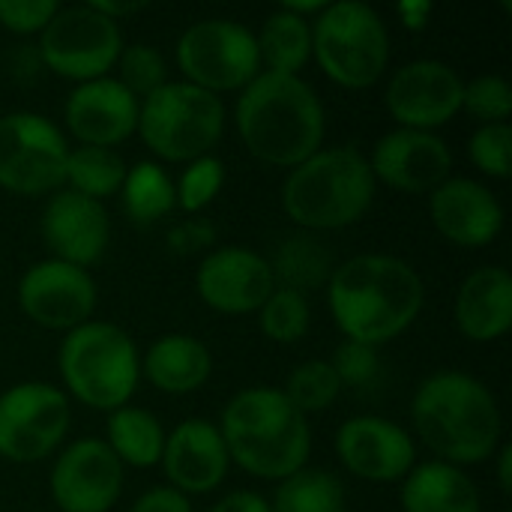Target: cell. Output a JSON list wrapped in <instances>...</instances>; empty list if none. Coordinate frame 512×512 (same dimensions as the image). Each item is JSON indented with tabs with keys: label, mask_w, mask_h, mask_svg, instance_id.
<instances>
[{
	"label": "cell",
	"mask_w": 512,
	"mask_h": 512,
	"mask_svg": "<svg viewBox=\"0 0 512 512\" xmlns=\"http://www.w3.org/2000/svg\"><path fill=\"white\" fill-rule=\"evenodd\" d=\"M327 297L336 327L351 342L378 348L417 321L426 303V285L408 261L366 252L333 270Z\"/></svg>",
	"instance_id": "cell-1"
},
{
	"label": "cell",
	"mask_w": 512,
	"mask_h": 512,
	"mask_svg": "<svg viewBox=\"0 0 512 512\" xmlns=\"http://www.w3.org/2000/svg\"><path fill=\"white\" fill-rule=\"evenodd\" d=\"M237 129L255 159L297 168L321 150L324 105L303 78L258 72L237 99Z\"/></svg>",
	"instance_id": "cell-2"
},
{
	"label": "cell",
	"mask_w": 512,
	"mask_h": 512,
	"mask_svg": "<svg viewBox=\"0 0 512 512\" xmlns=\"http://www.w3.org/2000/svg\"><path fill=\"white\" fill-rule=\"evenodd\" d=\"M423 444L447 465H480L501 441V411L483 381L465 372L426 378L411 402Z\"/></svg>",
	"instance_id": "cell-3"
},
{
	"label": "cell",
	"mask_w": 512,
	"mask_h": 512,
	"mask_svg": "<svg viewBox=\"0 0 512 512\" xmlns=\"http://www.w3.org/2000/svg\"><path fill=\"white\" fill-rule=\"evenodd\" d=\"M219 432L228 456L261 480H288L306 468L312 453L306 417L273 387L237 393L222 414Z\"/></svg>",
	"instance_id": "cell-4"
},
{
	"label": "cell",
	"mask_w": 512,
	"mask_h": 512,
	"mask_svg": "<svg viewBox=\"0 0 512 512\" xmlns=\"http://www.w3.org/2000/svg\"><path fill=\"white\" fill-rule=\"evenodd\" d=\"M375 201V174L360 147H327L291 168L282 186L285 213L306 231L360 222Z\"/></svg>",
	"instance_id": "cell-5"
},
{
	"label": "cell",
	"mask_w": 512,
	"mask_h": 512,
	"mask_svg": "<svg viewBox=\"0 0 512 512\" xmlns=\"http://www.w3.org/2000/svg\"><path fill=\"white\" fill-rule=\"evenodd\" d=\"M60 375L69 393L96 411L123 408L141 378V357L126 330L108 321H87L60 345Z\"/></svg>",
	"instance_id": "cell-6"
},
{
	"label": "cell",
	"mask_w": 512,
	"mask_h": 512,
	"mask_svg": "<svg viewBox=\"0 0 512 512\" xmlns=\"http://www.w3.org/2000/svg\"><path fill=\"white\" fill-rule=\"evenodd\" d=\"M144 144L168 162L207 156L225 132V105L216 93L189 81H165L138 105Z\"/></svg>",
	"instance_id": "cell-7"
},
{
	"label": "cell",
	"mask_w": 512,
	"mask_h": 512,
	"mask_svg": "<svg viewBox=\"0 0 512 512\" xmlns=\"http://www.w3.org/2000/svg\"><path fill=\"white\" fill-rule=\"evenodd\" d=\"M312 54L327 78L360 90L384 75L390 60V33L369 3L339 0L318 12V21L312 24Z\"/></svg>",
	"instance_id": "cell-8"
},
{
	"label": "cell",
	"mask_w": 512,
	"mask_h": 512,
	"mask_svg": "<svg viewBox=\"0 0 512 512\" xmlns=\"http://www.w3.org/2000/svg\"><path fill=\"white\" fill-rule=\"evenodd\" d=\"M177 63L189 84L222 93L243 90L261 72L255 33L231 18H204L183 30Z\"/></svg>",
	"instance_id": "cell-9"
},
{
	"label": "cell",
	"mask_w": 512,
	"mask_h": 512,
	"mask_svg": "<svg viewBox=\"0 0 512 512\" xmlns=\"http://www.w3.org/2000/svg\"><path fill=\"white\" fill-rule=\"evenodd\" d=\"M69 147L60 129L33 111L0 117V186L15 195H45L63 186Z\"/></svg>",
	"instance_id": "cell-10"
},
{
	"label": "cell",
	"mask_w": 512,
	"mask_h": 512,
	"mask_svg": "<svg viewBox=\"0 0 512 512\" xmlns=\"http://www.w3.org/2000/svg\"><path fill=\"white\" fill-rule=\"evenodd\" d=\"M42 66L51 72L72 78L78 84L105 78V72L117 63L123 51V36L117 21L87 6H66L45 24L39 36Z\"/></svg>",
	"instance_id": "cell-11"
},
{
	"label": "cell",
	"mask_w": 512,
	"mask_h": 512,
	"mask_svg": "<svg viewBox=\"0 0 512 512\" xmlns=\"http://www.w3.org/2000/svg\"><path fill=\"white\" fill-rule=\"evenodd\" d=\"M69 429L66 396L42 381L9 387L0 396V456L18 465L39 462L57 450Z\"/></svg>",
	"instance_id": "cell-12"
},
{
	"label": "cell",
	"mask_w": 512,
	"mask_h": 512,
	"mask_svg": "<svg viewBox=\"0 0 512 512\" xmlns=\"http://www.w3.org/2000/svg\"><path fill=\"white\" fill-rule=\"evenodd\" d=\"M18 306L45 330H75L96 309V285L87 270L48 258L21 276Z\"/></svg>",
	"instance_id": "cell-13"
},
{
	"label": "cell",
	"mask_w": 512,
	"mask_h": 512,
	"mask_svg": "<svg viewBox=\"0 0 512 512\" xmlns=\"http://www.w3.org/2000/svg\"><path fill=\"white\" fill-rule=\"evenodd\" d=\"M465 81L441 60H414L396 69L387 87V111L402 129L429 132L453 120L462 108Z\"/></svg>",
	"instance_id": "cell-14"
},
{
	"label": "cell",
	"mask_w": 512,
	"mask_h": 512,
	"mask_svg": "<svg viewBox=\"0 0 512 512\" xmlns=\"http://www.w3.org/2000/svg\"><path fill=\"white\" fill-rule=\"evenodd\" d=\"M123 489V465L99 438L75 441L51 468V498L63 512H108Z\"/></svg>",
	"instance_id": "cell-15"
},
{
	"label": "cell",
	"mask_w": 512,
	"mask_h": 512,
	"mask_svg": "<svg viewBox=\"0 0 512 512\" xmlns=\"http://www.w3.org/2000/svg\"><path fill=\"white\" fill-rule=\"evenodd\" d=\"M273 285L276 282L267 258L243 246H225L210 252L195 273L198 297L210 309L225 315L258 312L273 294Z\"/></svg>",
	"instance_id": "cell-16"
},
{
	"label": "cell",
	"mask_w": 512,
	"mask_h": 512,
	"mask_svg": "<svg viewBox=\"0 0 512 512\" xmlns=\"http://www.w3.org/2000/svg\"><path fill=\"white\" fill-rule=\"evenodd\" d=\"M372 174L399 192H435L453 168L444 138L420 129H393L372 150Z\"/></svg>",
	"instance_id": "cell-17"
},
{
	"label": "cell",
	"mask_w": 512,
	"mask_h": 512,
	"mask_svg": "<svg viewBox=\"0 0 512 512\" xmlns=\"http://www.w3.org/2000/svg\"><path fill=\"white\" fill-rule=\"evenodd\" d=\"M336 453L354 477L372 483L405 480L417 459L411 435L384 417H354L342 423L336 432Z\"/></svg>",
	"instance_id": "cell-18"
},
{
	"label": "cell",
	"mask_w": 512,
	"mask_h": 512,
	"mask_svg": "<svg viewBox=\"0 0 512 512\" xmlns=\"http://www.w3.org/2000/svg\"><path fill=\"white\" fill-rule=\"evenodd\" d=\"M108 237L111 222L99 201L72 189H60L48 198L42 210V240L57 261L87 270L105 255Z\"/></svg>",
	"instance_id": "cell-19"
},
{
	"label": "cell",
	"mask_w": 512,
	"mask_h": 512,
	"mask_svg": "<svg viewBox=\"0 0 512 512\" xmlns=\"http://www.w3.org/2000/svg\"><path fill=\"white\" fill-rule=\"evenodd\" d=\"M429 213L441 237L456 246H489L504 228L501 201L477 180L447 177L429 198Z\"/></svg>",
	"instance_id": "cell-20"
},
{
	"label": "cell",
	"mask_w": 512,
	"mask_h": 512,
	"mask_svg": "<svg viewBox=\"0 0 512 512\" xmlns=\"http://www.w3.org/2000/svg\"><path fill=\"white\" fill-rule=\"evenodd\" d=\"M66 123L78 141L114 147L138 129V99L117 78H93L69 93Z\"/></svg>",
	"instance_id": "cell-21"
},
{
	"label": "cell",
	"mask_w": 512,
	"mask_h": 512,
	"mask_svg": "<svg viewBox=\"0 0 512 512\" xmlns=\"http://www.w3.org/2000/svg\"><path fill=\"white\" fill-rule=\"evenodd\" d=\"M162 465L168 480L174 483L171 489L183 495H204L225 480L231 456L222 441V432L213 423L186 420L165 438Z\"/></svg>",
	"instance_id": "cell-22"
},
{
	"label": "cell",
	"mask_w": 512,
	"mask_h": 512,
	"mask_svg": "<svg viewBox=\"0 0 512 512\" xmlns=\"http://www.w3.org/2000/svg\"><path fill=\"white\" fill-rule=\"evenodd\" d=\"M456 327L471 342H495L512 327V276L504 267L474 270L456 294Z\"/></svg>",
	"instance_id": "cell-23"
},
{
	"label": "cell",
	"mask_w": 512,
	"mask_h": 512,
	"mask_svg": "<svg viewBox=\"0 0 512 512\" xmlns=\"http://www.w3.org/2000/svg\"><path fill=\"white\" fill-rule=\"evenodd\" d=\"M141 372L150 378V384L162 393L183 396L207 384L213 372V357L207 345H201L195 336L171 333L150 345Z\"/></svg>",
	"instance_id": "cell-24"
},
{
	"label": "cell",
	"mask_w": 512,
	"mask_h": 512,
	"mask_svg": "<svg viewBox=\"0 0 512 512\" xmlns=\"http://www.w3.org/2000/svg\"><path fill=\"white\" fill-rule=\"evenodd\" d=\"M402 507L405 512H480V492L462 468L426 462L405 477Z\"/></svg>",
	"instance_id": "cell-25"
},
{
	"label": "cell",
	"mask_w": 512,
	"mask_h": 512,
	"mask_svg": "<svg viewBox=\"0 0 512 512\" xmlns=\"http://www.w3.org/2000/svg\"><path fill=\"white\" fill-rule=\"evenodd\" d=\"M270 264V273H273V282H279V288L285 291H297V294H309L321 285L330 282L333 276V252L330 246H324L321 237L309 234V231H300V234H288L276 252H273V261Z\"/></svg>",
	"instance_id": "cell-26"
},
{
	"label": "cell",
	"mask_w": 512,
	"mask_h": 512,
	"mask_svg": "<svg viewBox=\"0 0 512 512\" xmlns=\"http://www.w3.org/2000/svg\"><path fill=\"white\" fill-rule=\"evenodd\" d=\"M111 453L120 459V465L132 468H153L162 462L165 450V432L159 420L144 408H117L108 417V441Z\"/></svg>",
	"instance_id": "cell-27"
},
{
	"label": "cell",
	"mask_w": 512,
	"mask_h": 512,
	"mask_svg": "<svg viewBox=\"0 0 512 512\" xmlns=\"http://www.w3.org/2000/svg\"><path fill=\"white\" fill-rule=\"evenodd\" d=\"M255 42L267 72L297 75V69H303L312 54V24L288 9H279L264 21Z\"/></svg>",
	"instance_id": "cell-28"
},
{
	"label": "cell",
	"mask_w": 512,
	"mask_h": 512,
	"mask_svg": "<svg viewBox=\"0 0 512 512\" xmlns=\"http://www.w3.org/2000/svg\"><path fill=\"white\" fill-rule=\"evenodd\" d=\"M126 171H129L126 162L111 147L81 144V147L69 150V156H66L63 183H69L72 192L102 204V198H111L123 189Z\"/></svg>",
	"instance_id": "cell-29"
},
{
	"label": "cell",
	"mask_w": 512,
	"mask_h": 512,
	"mask_svg": "<svg viewBox=\"0 0 512 512\" xmlns=\"http://www.w3.org/2000/svg\"><path fill=\"white\" fill-rule=\"evenodd\" d=\"M120 195H123V210L138 225L159 222L177 207L174 180L156 162H138L132 171H126Z\"/></svg>",
	"instance_id": "cell-30"
},
{
	"label": "cell",
	"mask_w": 512,
	"mask_h": 512,
	"mask_svg": "<svg viewBox=\"0 0 512 512\" xmlns=\"http://www.w3.org/2000/svg\"><path fill=\"white\" fill-rule=\"evenodd\" d=\"M270 512H345V489L330 471H297L279 483Z\"/></svg>",
	"instance_id": "cell-31"
},
{
	"label": "cell",
	"mask_w": 512,
	"mask_h": 512,
	"mask_svg": "<svg viewBox=\"0 0 512 512\" xmlns=\"http://www.w3.org/2000/svg\"><path fill=\"white\" fill-rule=\"evenodd\" d=\"M282 393L306 417V414L327 411L339 399L342 384H339V375L333 372V366L327 360H306L288 375V384Z\"/></svg>",
	"instance_id": "cell-32"
},
{
	"label": "cell",
	"mask_w": 512,
	"mask_h": 512,
	"mask_svg": "<svg viewBox=\"0 0 512 512\" xmlns=\"http://www.w3.org/2000/svg\"><path fill=\"white\" fill-rule=\"evenodd\" d=\"M258 312H261L264 336L279 345H294L309 330V303L297 291L273 288V294L267 297V303Z\"/></svg>",
	"instance_id": "cell-33"
},
{
	"label": "cell",
	"mask_w": 512,
	"mask_h": 512,
	"mask_svg": "<svg viewBox=\"0 0 512 512\" xmlns=\"http://www.w3.org/2000/svg\"><path fill=\"white\" fill-rule=\"evenodd\" d=\"M117 66H120V84L138 99V96H150L156 93L162 84H165V60L156 48L144 45V42H135V45H126L117 57Z\"/></svg>",
	"instance_id": "cell-34"
},
{
	"label": "cell",
	"mask_w": 512,
	"mask_h": 512,
	"mask_svg": "<svg viewBox=\"0 0 512 512\" xmlns=\"http://www.w3.org/2000/svg\"><path fill=\"white\" fill-rule=\"evenodd\" d=\"M225 183V168L216 156H201L195 162H189V168L183 171L180 183L174 186L177 192V204L186 213H198L204 210L222 189Z\"/></svg>",
	"instance_id": "cell-35"
},
{
	"label": "cell",
	"mask_w": 512,
	"mask_h": 512,
	"mask_svg": "<svg viewBox=\"0 0 512 512\" xmlns=\"http://www.w3.org/2000/svg\"><path fill=\"white\" fill-rule=\"evenodd\" d=\"M462 108L486 123H507L512 114V87L501 75H477L465 84Z\"/></svg>",
	"instance_id": "cell-36"
},
{
	"label": "cell",
	"mask_w": 512,
	"mask_h": 512,
	"mask_svg": "<svg viewBox=\"0 0 512 512\" xmlns=\"http://www.w3.org/2000/svg\"><path fill=\"white\" fill-rule=\"evenodd\" d=\"M330 366L339 375V384L342 387H354V390H366V387L378 384V378H381L378 348L363 345V342H351V339H345L336 348Z\"/></svg>",
	"instance_id": "cell-37"
},
{
	"label": "cell",
	"mask_w": 512,
	"mask_h": 512,
	"mask_svg": "<svg viewBox=\"0 0 512 512\" xmlns=\"http://www.w3.org/2000/svg\"><path fill=\"white\" fill-rule=\"evenodd\" d=\"M471 159L489 177H510L512 129L507 123H483L471 138Z\"/></svg>",
	"instance_id": "cell-38"
},
{
	"label": "cell",
	"mask_w": 512,
	"mask_h": 512,
	"mask_svg": "<svg viewBox=\"0 0 512 512\" xmlns=\"http://www.w3.org/2000/svg\"><path fill=\"white\" fill-rule=\"evenodd\" d=\"M57 9L54 0H0V24L12 33H42Z\"/></svg>",
	"instance_id": "cell-39"
},
{
	"label": "cell",
	"mask_w": 512,
	"mask_h": 512,
	"mask_svg": "<svg viewBox=\"0 0 512 512\" xmlns=\"http://www.w3.org/2000/svg\"><path fill=\"white\" fill-rule=\"evenodd\" d=\"M213 240H216V228L207 219H186L168 231V246L177 255H195V252L213 246Z\"/></svg>",
	"instance_id": "cell-40"
},
{
	"label": "cell",
	"mask_w": 512,
	"mask_h": 512,
	"mask_svg": "<svg viewBox=\"0 0 512 512\" xmlns=\"http://www.w3.org/2000/svg\"><path fill=\"white\" fill-rule=\"evenodd\" d=\"M129 512H192V504L177 489H150L132 504Z\"/></svg>",
	"instance_id": "cell-41"
},
{
	"label": "cell",
	"mask_w": 512,
	"mask_h": 512,
	"mask_svg": "<svg viewBox=\"0 0 512 512\" xmlns=\"http://www.w3.org/2000/svg\"><path fill=\"white\" fill-rule=\"evenodd\" d=\"M210 512H270V504L258 492H231Z\"/></svg>",
	"instance_id": "cell-42"
},
{
	"label": "cell",
	"mask_w": 512,
	"mask_h": 512,
	"mask_svg": "<svg viewBox=\"0 0 512 512\" xmlns=\"http://www.w3.org/2000/svg\"><path fill=\"white\" fill-rule=\"evenodd\" d=\"M90 6L96 12H102L105 18H111V21H117L120 15H132V12L144 9V3H117V0H93Z\"/></svg>",
	"instance_id": "cell-43"
},
{
	"label": "cell",
	"mask_w": 512,
	"mask_h": 512,
	"mask_svg": "<svg viewBox=\"0 0 512 512\" xmlns=\"http://www.w3.org/2000/svg\"><path fill=\"white\" fill-rule=\"evenodd\" d=\"M501 468H498V480H501V489L504 492H512V477H510V462H512V447L507 444L504 450H501Z\"/></svg>",
	"instance_id": "cell-44"
}]
</instances>
